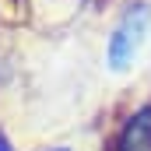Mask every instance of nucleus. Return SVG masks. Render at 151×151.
Listing matches in <instances>:
<instances>
[{"label": "nucleus", "instance_id": "1", "mask_svg": "<svg viewBox=\"0 0 151 151\" xmlns=\"http://www.w3.org/2000/svg\"><path fill=\"white\" fill-rule=\"evenodd\" d=\"M148 25H151V11L144 4L130 7V11L119 18L116 32L109 35V67H113V70H127V67L137 60V53H141V46H144V39H148Z\"/></svg>", "mask_w": 151, "mask_h": 151}, {"label": "nucleus", "instance_id": "2", "mask_svg": "<svg viewBox=\"0 0 151 151\" xmlns=\"http://www.w3.org/2000/svg\"><path fill=\"white\" fill-rule=\"evenodd\" d=\"M116 151H151V102L141 106L119 130Z\"/></svg>", "mask_w": 151, "mask_h": 151}, {"label": "nucleus", "instance_id": "3", "mask_svg": "<svg viewBox=\"0 0 151 151\" xmlns=\"http://www.w3.org/2000/svg\"><path fill=\"white\" fill-rule=\"evenodd\" d=\"M56 151H67V148H56Z\"/></svg>", "mask_w": 151, "mask_h": 151}]
</instances>
